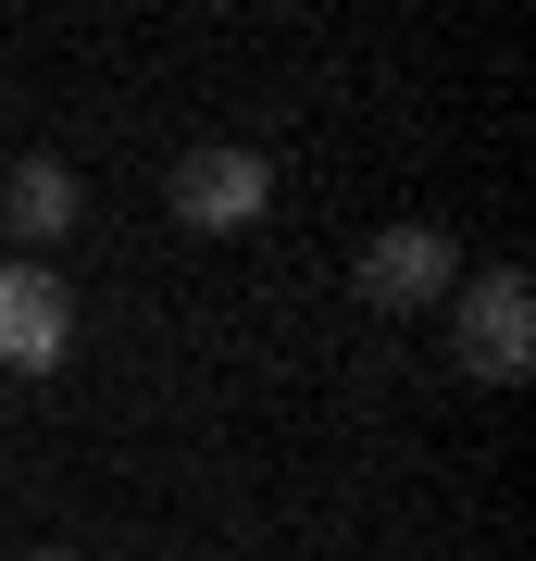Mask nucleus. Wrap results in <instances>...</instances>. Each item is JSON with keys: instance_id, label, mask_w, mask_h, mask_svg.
Segmentation results:
<instances>
[{"instance_id": "39448f33", "label": "nucleus", "mask_w": 536, "mask_h": 561, "mask_svg": "<svg viewBox=\"0 0 536 561\" xmlns=\"http://www.w3.org/2000/svg\"><path fill=\"white\" fill-rule=\"evenodd\" d=\"M0 213H13V238H25V262H38L62 225H76V175L62 162H13V187H0Z\"/></svg>"}, {"instance_id": "7ed1b4c3", "label": "nucleus", "mask_w": 536, "mask_h": 561, "mask_svg": "<svg viewBox=\"0 0 536 561\" xmlns=\"http://www.w3.org/2000/svg\"><path fill=\"white\" fill-rule=\"evenodd\" d=\"M449 287H461V250L437 225H387V238H362V262H350L362 312H424V300H449Z\"/></svg>"}, {"instance_id": "f257e3e1", "label": "nucleus", "mask_w": 536, "mask_h": 561, "mask_svg": "<svg viewBox=\"0 0 536 561\" xmlns=\"http://www.w3.org/2000/svg\"><path fill=\"white\" fill-rule=\"evenodd\" d=\"M449 350H461L475 387H524V362H536V287L512 275V262H487V275L449 287Z\"/></svg>"}, {"instance_id": "f03ea898", "label": "nucleus", "mask_w": 536, "mask_h": 561, "mask_svg": "<svg viewBox=\"0 0 536 561\" xmlns=\"http://www.w3.org/2000/svg\"><path fill=\"white\" fill-rule=\"evenodd\" d=\"M162 201H175V225H199V238H238V225L275 213V162L238 150V138H213V150H187L175 175H162Z\"/></svg>"}, {"instance_id": "423d86ee", "label": "nucleus", "mask_w": 536, "mask_h": 561, "mask_svg": "<svg viewBox=\"0 0 536 561\" xmlns=\"http://www.w3.org/2000/svg\"><path fill=\"white\" fill-rule=\"evenodd\" d=\"M25 561H76V549H25Z\"/></svg>"}, {"instance_id": "20e7f679", "label": "nucleus", "mask_w": 536, "mask_h": 561, "mask_svg": "<svg viewBox=\"0 0 536 561\" xmlns=\"http://www.w3.org/2000/svg\"><path fill=\"white\" fill-rule=\"evenodd\" d=\"M76 350V300L50 262H0V375H50Z\"/></svg>"}]
</instances>
